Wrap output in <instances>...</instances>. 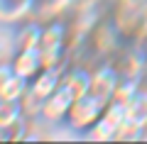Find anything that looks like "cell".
Wrapping results in <instances>:
<instances>
[{"mask_svg":"<svg viewBox=\"0 0 147 144\" xmlns=\"http://www.w3.org/2000/svg\"><path fill=\"white\" fill-rule=\"evenodd\" d=\"M69 37H71V27L59 17H52L49 22L42 25V39H39V54H42L44 66L59 68L66 66L69 56Z\"/></svg>","mask_w":147,"mask_h":144,"instance_id":"obj_1","label":"cell"},{"mask_svg":"<svg viewBox=\"0 0 147 144\" xmlns=\"http://www.w3.org/2000/svg\"><path fill=\"white\" fill-rule=\"evenodd\" d=\"M105 108H108V100L98 98L93 93H86V95H81V98H76L71 103L64 125L76 134H86L100 120V115L105 113Z\"/></svg>","mask_w":147,"mask_h":144,"instance_id":"obj_2","label":"cell"},{"mask_svg":"<svg viewBox=\"0 0 147 144\" xmlns=\"http://www.w3.org/2000/svg\"><path fill=\"white\" fill-rule=\"evenodd\" d=\"M125 125V105L110 100L105 113L100 115V120L84 134L88 139H96V142H110V139H118V132Z\"/></svg>","mask_w":147,"mask_h":144,"instance_id":"obj_3","label":"cell"},{"mask_svg":"<svg viewBox=\"0 0 147 144\" xmlns=\"http://www.w3.org/2000/svg\"><path fill=\"white\" fill-rule=\"evenodd\" d=\"M118 83H120L118 68L113 66V61H103V64L91 68V90L88 93H93V95H98V98H103V100L110 103L113 95H115Z\"/></svg>","mask_w":147,"mask_h":144,"instance_id":"obj_4","label":"cell"},{"mask_svg":"<svg viewBox=\"0 0 147 144\" xmlns=\"http://www.w3.org/2000/svg\"><path fill=\"white\" fill-rule=\"evenodd\" d=\"M71 103H74V95L64 86H59V90L52 93V95L44 100L42 113H39V120H44V122H49V125H64Z\"/></svg>","mask_w":147,"mask_h":144,"instance_id":"obj_5","label":"cell"},{"mask_svg":"<svg viewBox=\"0 0 147 144\" xmlns=\"http://www.w3.org/2000/svg\"><path fill=\"white\" fill-rule=\"evenodd\" d=\"M10 64H12V68H15V73L22 76L25 81H32V78L44 68L39 46H34V49H15V54L10 56Z\"/></svg>","mask_w":147,"mask_h":144,"instance_id":"obj_6","label":"cell"},{"mask_svg":"<svg viewBox=\"0 0 147 144\" xmlns=\"http://www.w3.org/2000/svg\"><path fill=\"white\" fill-rule=\"evenodd\" d=\"M37 12V0H0V22L20 25Z\"/></svg>","mask_w":147,"mask_h":144,"instance_id":"obj_7","label":"cell"},{"mask_svg":"<svg viewBox=\"0 0 147 144\" xmlns=\"http://www.w3.org/2000/svg\"><path fill=\"white\" fill-rule=\"evenodd\" d=\"M61 86L74 95V100L81 98V95H86V93L91 90V68H86V66H66L64 68Z\"/></svg>","mask_w":147,"mask_h":144,"instance_id":"obj_8","label":"cell"},{"mask_svg":"<svg viewBox=\"0 0 147 144\" xmlns=\"http://www.w3.org/2000/svg\"><path fill=\"white\" fill-rule=\"evenodd\" d=\"M39 39H42V22L30 17V20L17 25L15 37H12V46L15 49H34V46H39Z\"/></svg>","mask_w":147,"mask_h":144,"instance_id":"obj_9","label":"cell"},{"mask_svg":"<svg viewBox=\"0 0 147 144\" xmlns=\"http://www.w3.org/2000/svg\"><path fill=\"white\" fill-rule=\"evenodd\" d=\"M27 120L25 108L20 100H0V132L5 134L7 129L17 127Z\"/></svg>","mask_w":147,"mask_h":144,"instance_id":"obj_10","label":"cell"},{"mask_svg":"<svg viewBox=\"0 0 147 144\" xmlns=\"http://www.w3.org/2000/svg\"><path fill=\"white\" fill-rule=\"evenodd\" d=\"M125 120L147 132V90H140L130 103L125 105Z\"/></svg>","mask_w":147,"mask_h":144,"instance_id":"obj_11","label":"cell"},{"mask_svg":"<svg viewBox=\"0 0 147 144\" xmlns=\"http://www.w3.org/2000/svg\"><path fill=\"white\" fill-rule=\"evenodd\" d=\"M140 90H142V88H140V81H135V78H120V83H118V88H115L113 100H115V103L127 105Z\"/></svg>","mask_w":147,"mask_h":144,"instance_id":"obj_12","label":"cell"}]
</instances>
